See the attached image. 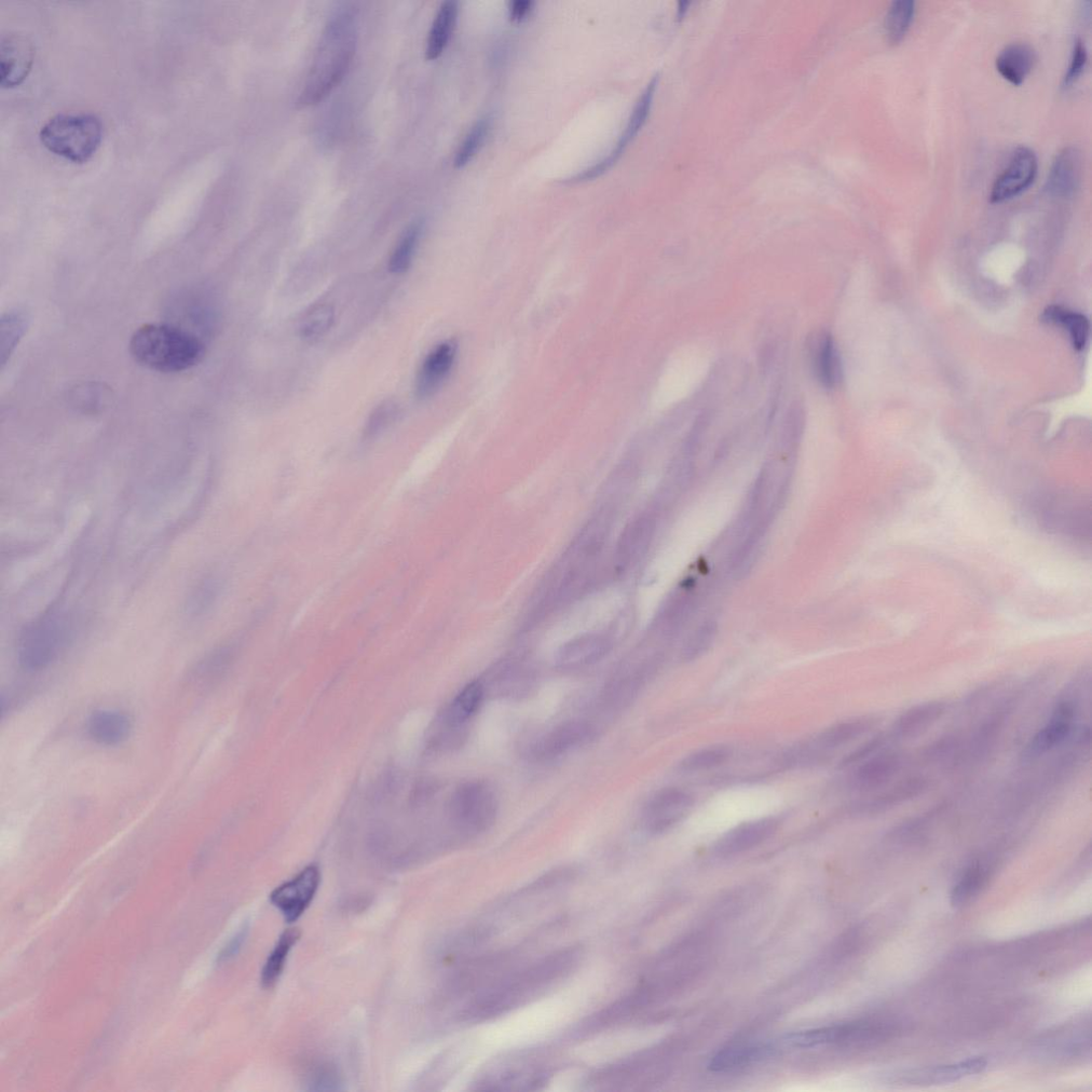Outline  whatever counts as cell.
<instances>
[{"label": "cell", "mask_w": 1092, "mask_h": 1092, "mask_svg": "<svg viewBox=\"0 0 1092 1092\" xmlns=\"http://www.w3.org/2000/svg\"><path fill=\"white\" fill-rule=\"evenodd\" d=\"M357 44V12L351 6L340 7L327 21L304 88L300 92V104L317 105L339 85L349 71Z\"/></svg>", "instance_id": "1"}, {"label": "cell", "mask_w": 1092, "mask_h": 1092, "mask_svg": "<svg viewBox=\"0 0 1092 1092\" xmlns=\"http://www.w3.org/2000/svg\"><path fill=\"white\" fill-rule=\"evenodd\" d=\"M581 958L577 949L555 953L525 970L500 982L477 998L464 1012L470 1021H483L509 1012L569 975Z\"/></svg>", "instance_id": "2"}, {"label": "cell", "mask_w": 1092, "mask_h": 1092, "mask_svg": "<svg viewBox=\"0 0 1092 1092\" xmlns=\"http://www.w3.org/2000/svg\"><path fill=\"white\" fill-rule=\"evenodd\" d=\"M130 350L136 362L160 373L190 370L205 354L198 337L169 324L140 326L132 336Z\"/></svg>", "instance_id": "3"}, {"label": "cell", "mask_w": 1092, "mask_h": 1092, "mask_svg": "<svg viewBox=\"0 0 1092 1092\" xmlns=\"http://www.w3.org/2000/svg\"><path fill=\"white\" fill-rule=\"evenodd\" d=\"M103 126L92 114H58L40 131L48 151L74 162L89 160L102 142Z\"/></svg>", "instance_id": "4"}, {"label": "cell", "mask_w": 1092, "mask_h": 1092, "mask_svg": "<svg viewBox=\"0 0 1092 1092\" xmlns=\"http://www.w3.org/2000/svg\"><path fill=\"white\" fill-rule=\"evenodd\" d=\"M67 635V621L60 612H50L35 621L20 639L21 665L30 672L43 671L57 659Z\"/></svg>", "instance_id": "5"}, {"label": "cell", "mask_w": 1092, "mask_h": 1092, "mask_svg": "<svg viewBox=\"0 0 1092 1092\" xmlns=\"http://www.w3.org/2000/svg\"><path fill=\"white\" fill-rule=\"evenodd\" d=\"M454 824L468 836H477L496 822L498 800L493 788L481 781L463 784L449 805Z\"/></svg>", "instance_id": "6"}, {"label": "cell", "mask_w": 1092, "mask_h": 1092, "mask_svg": "<svg viewBox=\"0 0 1092 1092\" xmlns=\"http://www.w3.org/2000/svg\"><path fill=\"white\" fill-rule=\"evenodd\" d=\"M885 1034L886 1029L879 1024L859 1022L791 1034L783 1043L793 1047L809 1048L831 1044L868 1043Z\"/></svg>", "instance_id": "7"}, {"label": "cell", "mask_w": 1092, "mask_h": 1092, "mask_svg": "<svg viewBox=\"0 0 1092 1092\" xmlns=\"http://www.w3.org/2000/svg\"><path fill=\"white\" fill-rule=\"evenodd\" d=\"M1039 173V160L1029 147H1019L1009 160L1007 167L995 180L991 193V203H1003L1012 200L1026 191Z\"/></svg>", "instance_id": "8"}, {"label": "cell", "mask_w": 1092, "mask_h": 1092, "mask_svg": "<svg viewBox=\"0 0 1092 1092\" xmlns=\"http://www.w3.org/2000/svg\"><path fill=\"white\" fill-rule=\"evenodd\" d=\"M812 374L826 390L837 389L843 380L841 354L834 336L828 331L813 332L807 341Z\"/></svg>", "instance_id": "9"}, {"label": "cell", "mask_w": 1092, "mask_h": 1092, "mask_svg": "<svg viewBox=\"0 0 1092 1092\" xmlns=\"http://www.w3.org/2000/svg\"><path fill=\"white\" fill-rule=\"evenodd\" d=\"M320 882L317 866H309L292 881L278 887L271 894V902L283 914L286 921L294 922L303 916L316 896Z\"/></svg>", "instance_id": "10"}, {"label": "cell", "mask_w": 1092, "mask_h": 1092, "mask_svg": "<svg viewBox=\"0 0 1092 1092\" xmlns=\"http://www.w3.org/2000/svg\"><path fill=\"white\" fill-rule=\"evenodd\" d=\"M1076 704L1072 699L1060 700L1046 725L1032 737L1023 750L1022 758L1026 761L1040 758L1066 742L1073 731Z\"/></svg>", "instance_id": "11"}, {"label": "cell", "mask_w": 1092, "mask_h": 1092, "mask_svg": "<svg viewBox=\"0 0 1092 1092\" xmlns=\"http://www.w3.org/2000/svg\"><path fill=\"white\" fill-rule=\"evenodd\" d=\"M693 805V798L680 788L659 791L647 805L645 825L652 834H662L684 818Z\"/></svg>", "instance_id": "12"}, {"label": "cell", "mask_w": 1092, "mask_h": 1092, "mask_svg": "<svg viewBox=\"0 0 1092 1092\" xmlns=\"http://www.w3.org/2000/svg\"><path fill=\"white\" fill-rule=\"evenodd\" d=\"M35 46L30 38L21 34H8L0 45V84L13 88L23 83L29 75L35 58Z\"/></svg>", "instance_id": "13"}, {"label": "cell", "mask_w": 1092, "mask_h": 1092, "mask_svg": "<svg viewBox=\"0 0 1092 1092\" xmlns=\"http://www.w3.org/2000/svg\"><path fill=\"white\" fill-rule=\"evenodd\" d=\"M458 343L448 339L435 346L422 362L415 382V394L419 400L430 399L444 385L455 365Z\"/></svg>", "instance_id": "14"}, {"label": "cell", "mask_w": 1092, "mask_h": 1092, "mask_svg": "<svg viewBox=\"0 0 1092 1092\" xmlns=\"http://www.w3.org/2000/svg\"><path fill=\"white\" fill-rule=\"evenodd\" d=\"M780 826V819L766 817L748 822L730 830L715 845L719 856H732L754 849L770 839Z\"/></svg>", "instance_id": "15"}, {"label": "cell", "mask_w": 1092, "mask_h": 1092, "mask_svg": "<svg viewBox=\"0 0 1092 1092\" xmlns=\"http://www.w3.org/2000/svg\"><path fill=\"white\" fill-rule=\"evenodd\" d=\"M1083 159L1080 149L1068 146L1056 156L1050 168L1046 190L1050 195L1069 198L1076 194L1082 179Z\"/></svg>", "instance_id": "16"}, {"label": "cell", "mask_w": 1092, "mask_h": 1092, "mask_svg": "<svg viewBox=\"0 0 1092 1092\" xmlns=\"http://www.w3.org/2000/svg\"><path fill=\"white\" fill-rule=\"evenodd\" d=\"M592 734V730L584 722H567L546 734L532 749V755L537 760H553L582 745L590 739Z\"/></svg>", "instance_id": "17"}, {"label": "cell", "mask_w": 1092, "mask_h": 1092, "mask_svg": "<svg viewBox=\"0 0 1092 1092\" xmlns=\"http://www.w3.org/2000/svg\"><path fill=\"white\" fill-rule=\"evenodd\" d=\"M987 1068V1060L982 1057L970 1058L957 1063L947 1064L934 1068L914 1070L904 1074L905 1082L909 1084H949L961 1080L963 1077L978 1074Z\"/></svg>", "instance_id": "18"}, {"label": "cell", "mask_w": 1092, "mask_h": 1092, "mask_svg": "<svg viewBox=\"0 0 1092 1092\" xmlns=\"http://www.w3.org/2000/svg\"><path fill=\"white\" fill-rule=\"evenodd\" d=\"M131 731L130 716L115 709H101L94 712L88 720L91 739L101 745H119L128 740Z\"/></svg>", "instance_id": "19"}, {"label": "cell", "mask_w": 1092, "mask_h": 1092, "mask_svg": "<svg viewBox=\"0 0 1092 1092\" xmlns=\"http://www.w3.org/2000/svg\"><path fill=\"white\" fill-rule=\"evenodd\" d=\"M903 758L898 754L886 753L872 756L860 767L854 774V785L863 790L882 786L902 769Z\"/></svg>", "instance_id": "20"}, {"label": "cell", "mask_w": 1092, "mask_h": 1092, "mask_svg": "<svg viewBox=\"0 0 1092 1092\" xmlns=\"http://www.w3.org/2000/svg\"><path fill=\"white\" fill-rule=\"evenodd\" d=\"M1036 62V52L1027 44L1006 46L995 60L996 70L1014 86H1020L1031 74Z\"/></svg>", "instance_id": "21"}, {"label": "cell", "mask_w": 1092, "mask_h": 1092, "mask_svg": "<svg viewBox=\"0 0 1092 1092\" xmlns=\"http://www.w3.org/2000/svg\"><path fill=\"white\" fill-rule=\"evenodd\" d=\"M948 711V703L944 701H930L912 706L894 725L893 733L902 739H909L935 725Z\"/></svg>", "instance_id": "22"}, {"label": "cell", "mask_w": 1092, "mask_h": 1092, "mask_svg": "<svg viewBox=\"0 0 1092 1092\" xmlns=\"http://www.w3.org/2000/svg\"><path fill=\"white\" fill-rule=\"evenodd\" d=\"M609 650L608 641L599 636H586L571 641L557 654L556 662L563 668H578L593 664Z\"/></svg>", "instance_id": "23"}, {"label": "cell", "mask_w": 1092, "mask_h": 1092, "mask_svg": "<svg viewBox=\"0 0 1092 1092\" xmlns=\"http://www.w3.org/2000/svg\"><path fill=\"white\" fill-rule=\"evenodd\" d=\"M458 3L447 0L434 17L427 39L426 58H439L452 37L458 19Z\"/></svg>", "instance_id": "24"}, {"label": "cell", "mask_w": 1092, "mask_h": 1092, "mask_svg": "<svg viewBox=\"0 0 1092 1092\" xmlns=\"http://www.w3.org/2000/svg\"><path fill=\"white\" fill-rule=\"evenodd\" d=\"M484 686L472 682L464 687L447 708L444 721L450 728H458L468 722L480 709L484 700Z\"/></svg>", "instance_id": "25"}, {"label": "cell", "mask_w": 1092, "mask_h": 1092, "mask_svg": "<svg viewBox=\"0 0 1092 1092\" xmlns=\"http://www.w3.org/2000/svg\"><path fill=\"white\" fill-rule=\"evenodd\" d=\"M927 785L926 780L922 779V777H912V779L899 783L892 789L887 790L886 793L866 802L862 805V807H859V809L868 814L884 812L894 808L895 805L920 796L927 788Z\"/></svg>", "instance_id": "26"}, {"label": "cell", "mask_w": 1092, "mask_h": 1092, "mask_svg": "<svg viewBox=\"0 0 1092 1092\" xmlns=\"http://www.w3.org/2000/svg\"><path fill=\"white\" fill-rule=\"evenodd\" d=\"M658 77H654L644 93L641 94V97L639 98L634 108L632 116L629 120V123H627L625 131L622 134L619 142L617 143L616 147L613 148V151L608 155V158L613 163H616V161L624 152L627 144H629L635 138V136L638 134L641 128L644 127L650 114L654 93L658 87Z\"/></svg>", "instance_id": "27"}, {"label": "cell", "mask_w": 1092, "mask_h": 1092, "mask_svg": "<svg viewBox=\"0 0 1092 1092\" xmlns=\"http://www.w3.org/2000/svg\"><path fill=\"white\" fill-rule=\"evenodd\" d=\"M877 720L870 717L856 718L838 723L819 734L816 746L823 749H835L848 744L867 733L876 726Z\"/></svg>", "instance_id": "28"}, {"label": "cell", "mask_w": 1092, "mask_h": 1092, "mask_svg": "<svg viewBox=\"0 0 1092 1092\" xmlns=\"http://www.w3.org/2000/svg\"><path fill=\"white\" fill-rule=\"evenodd\" d=\"M1043 320L1050 324L1061 325L1068 330L1076 350H1083L1089 338V321L1081 314L1072 313L1060 307H1048Z\"/></svg>", "instance_id": "29"}, {"label": "cell", "mask_w": 1092, "mask_h": 1092, "mask_svg": "<svg viewBox=\"0 0 1092 1092\" xmlns=\"http://www.w3.org/2000/svg\"><path fill=\"white\" fill-rule=\"evenodd\" d=\"M774 1047L770 1045L740 1046L720 1050L711 1061L708 1068L712 1071H725L756 1061L773 1053Z\"/></svg>", "instance_id": "30"}, {"label": "cell", "mask_w": 1092, "mask_h": 1092, "mask_svg": "<svg viewBox=\"0 0 1092 1092\" xmlns=\"http://www.w3.org/2000/svg\"><path fill=\"white\" fill-rule=\"evenodd\" d=\"M916 15V3L911 0L894 2L886 12L884 32L891 45H898L907 36Z\"/></svg>", "instance_id": "31"}, {"label": "cell", "mask_w": 1092, "mask_h": 1092, "mask_svg": "<svg viewBox=\"0 0 1092 1092\" xmlns=\"http://www.w3.org/2000/svg\"><path fill=\"white\" fill-rule=\"evenodd\" d=\"M990 868L980 863L968 867L957 884L954 886L951 894V904L959 908L970 902L976 896L989 878Z\"/></svg>", "instance_id": "32"}, {"label": "cell", "mask_w": 1092, "mask_h": 1092, "mask_svg": "<svg viewBox=\"0 0 1092 1092\" xmlns=\"http://www.w3.org/2000/svg\"><path fill=\"white\" fill-rule=\"evenodd\" d=\"M421 235V224L415 223L410 226L391 255L389 270L394 275H404L413 263V258L418 247Z\"/></svg>", "instance_id": "33"}, {"label": "cell", "mask_w": 1092, "mask_h": 1092, "mask_svg": "<svg viewBox=\"0 0 1092 1092\" xmlns=\"http://www.w3.org/2000/svg\"><path fill=\"white\" fill-rule=\"evenodd\" d=\"M299 936L300 933L298 930H289L281 936L276 949L273 950L269 956L263 968L262 984L265 987H271L276 984V981L283 972L289 953L298 941Z\"/></svg>", "instance_id": "34"}, {"label": "cell", "mask_w": 1092, "mask_h": 1092, "mask_svg": "<svg viewBox=\"0 0 1092 1092\" xmlns=\"http://www.w3.org/2000/svg\"><path fill=\"white\" fill-rule=\"evenodd\" d=\"M490 130L491 119L489 117H485L475 123L458 148L454 160L456 168H462L468 165L484 145Z\"/></svg>", "instance_id": "35"}, {"label": "cell", "mask_w": 1092, "mask_h": 1092, "mask_svg": "<svg viewBox=\"0 0 1092 1092\" xmlns=\"http://www.w3.org/2000/svg\"><path fill=\"white\" fill-rule=\"evenodd\" d=\"M334 318V309L329 305L313 308L300 323V335L310 340L323 336L331 329Z\"/></svg>", "instance_id": "36"}, {"label": "cell", "mask_w": 1092, "mask_h": 1092, "mask_svg": "<svg viewBox=\"0 0 1092 1092\" xmlns=\"http://www.w3.org/2000/svg\"><path fill=\"white\" fill-rule=\"evenodd\" d=\"M730 749L723 746L709 747L697 751L681 763L685 772H701L722 766L730 758Z\"/></svg>", "instance_id": "37"}, {"label": "cell", "mask_w": 1092, "mask_h": 1092, "mask_svg": "<svg viewBox=\"0 0 1092 1092\" xmlns=\"http://www.w3.org/2000/svg\"><path fill=\"white\" fill-rule=\"evenodd\" d=\"M805 424L803 405L799 402L791 404L784 418L780 432L779 447L782 450H791L798 445Z\"/></svg>", "instance_id": "38"}, {"label": "cell", "mask_w": 1092, "mask_h": 1092, "mask_svg": "<svg viewBox=\"0 0 1092 1092\" xmlns=\"http://www.w3.org/2000/svg\"><path fill=\"white\" fill-rule=\"evenodd\" d=\"M717 634V626L713 622H707L690 635L682 650V659L684 662H692L699 659L714 643Z\"/></svg>", "instance_id": "39"}, {"label": "cell", "mask_w": 1092, "mask_h": 1092, "mask_svg": "<svg viewBox=\"0 0 1092 1092\" xmlns=\"http://www.w3.org/2000/svg\"><path fill=\"white\" fill-rule=\"evenodd\" d=\"M27 326V320L21 313H9L2 320V364L7 363L8 358L19 344Z\"/></svg>", "instance_id": "40"}, {"label": "cell", "mask_w": 1092, "mask_h": 1092, "mask_svg": "<svg viewBox=\"0 0 1092 1092\" xmlns=\"http://www.w3.org/2000/svg\"><path fill=\"white\" fill-rule=\"evenodd\" d=\"M398 414V407L391 402L379 406L367 422L365 436L373 439L382 430L386 429Z\"/></svg>", "instance_id": "41"}, {"label": "cell", "mask_w": 1092, "mask_h": 1092, "mask_svg": "<svg viewBox=\"0 0 1092 1092\" xmlns=\"http://www.w3.org/2000/svg\"><path fill=\"white\" fill-rule=\"evenodd\" d=\"M1087 60L1088 54L1086 46L1082 40H1077L1073 47L1068 70L1063 77V87L1067 88L1075 83L1077 78L1083 73Z\"/></svg>", "instance_id": "42"}, {"label": "cell", "mask_w": 1092, "mask_h": 1092, "mask_svg": "<svg viewBox=\"0 0 1092 1092\" xmlns=\"http://www.w3.org/2000/svg\"><path fill=\"white\" fill-rule=\"evenodd\" d=\"M886 739L887 737L883 734L873 737L871 741L865 743L864 746L857 749L855 753L846 758L844 760V766H850V764L866 760L872 755H875L877 751L884 746Z\"/></svg>", "instance_id": "43"}, {"label": "cell", "mask_w": 1092, "mask_h": 1092, "mask_svg": "<svg viewBox=\"0 0 1092 1092\" xmlns=\"http://www.w3.org/2000/svg\"><path fill=\"white\" fill-rule=\"evenodd\" d=\"M247 934L248 928H242V930L233 939H231L229 944L225 948L221 955L218 956L217 961L223 963L229 960L230 958L235 957V956L240 951L245 938H247Z\"/></svg>", "instance_id": "44"}, {"label": "cell", "mask_w": 1092, "mask_h": 1092, "mask_svg": "<svg viewBox=\"0 0 1092 1092\" xmlns=\"http://www.w3.org/2000/svg\"><path fill=\"white\" fill-rule=\"evenodd\" d=\"M532 6H534V3L531 0H516V2L511 3L509 8L511 19L515 21L523 20Z\"/></svg>", "instance_id": "45"}]
</instances>
